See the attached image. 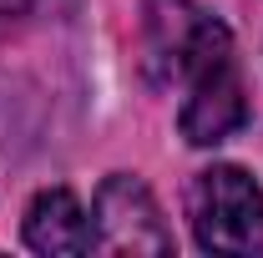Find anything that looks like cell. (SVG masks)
<instances>
[{
  "instance_id": "obj_4",
  "label": "cell",
  "mask_w": 263,
  "mask_h": 258,
  "mask_svg": "<svg viewBox=\"0 0 263 258\" xmlns=\"http://www.w3.org/2000/svg\"><path fill=\"white\" fill-rule=\"evenodd\" d=\"M248 122V97H243V76H238V56L218 51L213 61H202L187 81V101H182V137L193 147H213Z\"/></svg>"
},
{
  "instance_id": "obj_6",
  "label": "cell",
  "mask_w": 263,
  "mask_h": 258,
  "mask_svg": "<svg viewBox=\"0 0 263 258\" xmlns=\"http://www.w3.org/2000/svg\"><path fill=\"white\" fill-rule=\"evenodd\" d=\"M35 0H0V21H5V15H21V10H31Z\"/></svg>"
},
{
  "instance_id": "obj_2",
  "label": "cell",
  "mask_w": 263,
  "mask_h": 258,
  "mask_svg": "<svg viewBox=\"0 0 263 258\" xmlns=\"http://www.w3.org/2000/svg\"><path fill=\"white\" fill-rule=\"evenodd\" d=\"M147 71L157 86H187L202 61L228 51L233 35L197 0H147Z\"/></svg>"
},
{
  "instance_id": "obj_1",
  "label": "cell",
  "mask_w": 263,
  "mask_h": 258,
  "mask_svg": "<svg viewBox=\"0 0 263 258\" xmlns=\"http://www.w3.org/2000/svg\"><path fill=\"white\" fill-rule=\"evenodd\" d=\"M187 218H193L197 248L208 253L248 258L263 253V193L243 167H208L187 188Z\"/></svg>"
},
{
  "instance_id": "obj_3",
  "label": "cell",
  "mask_w": 263,
  "mask_h": 258,
  "mask_svg": "<svg viewBox=\"0 0 263 258\" xmlns=\"http://www.w3.org/2000/svg\"><path fill=\"white\" fill-rule=\"evenodd\" d=\"M91 233H97V248L122 258H162L172 253V233H167L162 213H157V197L147 193V182H137L127 172L106 177L91 208Z\"/></svg>"
},
{
  "instance_id": "obj_5",
  "label": "cell",
  "mask_w": 263,
  "mask_h": 258,
  "mask_svg": "<svg viewBox=\"0 0 263 258\" xmlns=\"http://www.w3.org/2000/svg\"><path fill=\"white\" fill-rule=\"evenodd\" d=\"M26 243L35 253H51V258L56 253H91L97 248V233H91V218L76 202V193L46 188L26 208Z\"/></svg>"
}]
</instances>
